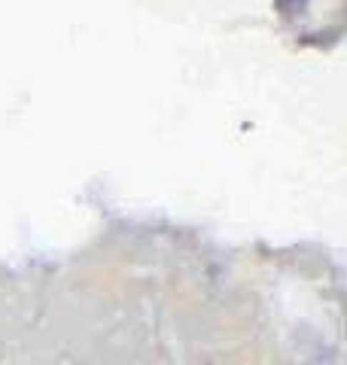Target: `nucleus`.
Here are the masks:
<instances>
[]
</instances>
